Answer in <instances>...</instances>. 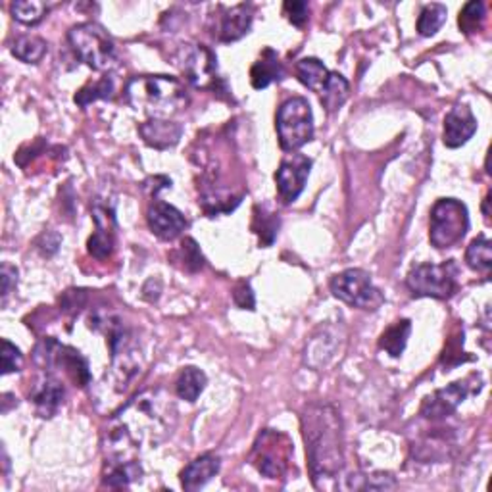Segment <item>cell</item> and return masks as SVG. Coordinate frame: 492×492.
<instances>
[{
    "label": "cell",
    "mask_w": 492,
    "mask_h": 492,
    "mask_svg": "<svg viewBox=\"0 0 492 492\" xmlns=\"http://www.w3.org/2000/svg\"><path fill=\"white\" fill-rule=\"evenodd\" d=\"M93 220L97 229L87 243L89 254L97 260H106L113 253V245H116V215H113V208L97 202L93 208Z\"/></svg>",
    "instance_id": "14"
},
{
    "label": "cell",
    "mask_w": 492,
    "mask_h": 492,
    "mask_svg": "<svg viewBox=\"0 0 492 492\" xmlns=\"http://www.w3.org/2000/svg\"><path fill=\"white\" fill-rule=\"evenodd\" d=\"M285 14H287L293 26L302 27L308 21V16H310V6L302 0H293V3H285Z\"/></svg>",
    "instance_id": "37"
},
{
    "label": "cell",
    "mask_w": 492,
    "mask_h": 492,
    "mask_svg": "<svg viewBox=\"0 0 492 492\" xmlns=\"http://www.w3.org/2000/svg\"><path fill=\"white\" fill-rule=\"evenodd\" d=\"M176 64L189 82L197 87L208 85L217 70L215 54L204 44H185V47H181L176 56Z\"/></svg>",
    "instance_id": "12"
},
{
    "label": "cell",
    "mask_w": 492,
    "mask_h": 492,
    "mask_svg": "<svg viewBox=\"0 0 492 492\" xmlns=\"http://www.w3.org/2000/svg\"><path fill=\"white\" fill-rule=\"evenodd\" d=\"M49 44L44 39L35 37V35H24L16 39V43L12 44V54L16 56L18 60L26 62V64H37L43 60V56L47 54Z\"/></svg>",
    "instance_id": "28"
},
{
    "label": "cell",
    "mask_w": 492,
    "mask_h": 492,
    "mask_svg": "<svg viewBox=\"0 0 492 492\" xmlns=\"http://www.w3.org/2000/svg\"><path fill=\"white\" fill-rule=\"evenodd\" d=\"M446 6L444 4H427L423 6L418 18V31L421 37H433L437 35L439 29L444 26L446 21Z\"/></svg>",
    "instance_id": "29"
},
{
    "label": "cell",
    "mask_w": 492,
    "mask_h": 492,
    "mask_svg": "<svg viewBox=\"0 0 492 492\" xmlns=\"http://www.w3.org/2000/svg\"><path fill=\"white\" fill-rule=\"evenodd\" d=\"M24 368V354L10 340H3V375L20 371Z\"/></svg>",
    "instance_id": "36"
},
{
    "label": "cell",
    "mask_w": 492,
    "mask_h": 492,
    "mask_svg": "<svg viewBox=\"0 0 492 492\" xmlns=\"http://www.w3.org/2000/svg\"><path fill=\"white\" fill-rule=\"evenodd\" d=\"M480 387H483L480 375H469L464 381H456L446 388H441V391L433 393L431 396L423 400L421 416L431 421L449 418L469 394H477Z\"/></svg>",
    "instance_id": "11"
},
{
    "label": "cell",
    "mask_w": 492,
    "mask_h": 492,
    "mask_svg": "<svg viewBox=\"0 0 492 492\" xmlns=\"http://www.w3.org/2000/svg\"><path fill=\"white\" fill-rule=\"evenodd\" d=\"M457 276L460 268L454 260L442 264H419L408 273V289L414 296H429V299L446 301L457 291Z\"/></svg>",
    "instance_id": "8"
},
{
    "label": "cell",
    "mask_w": 492,
    "mask_h": 492,
    "mask_svg": "<svg viewBox=\"0 0 492 492\" xmlns=\"http://www.w3.org/2000/svg\"><path fill=\"white\" fill-rule=\"evenodd\" d=\"M477 131V118L465 105L454 106L444 118V144L449 148L464 146Z\"/></svg>",
    "instance_id": "17"
},
{
    "label": "cell",
    "mask_w": 492,
    "mask_h": 492,
    "mask_svg": "<svg viewBox=\"0 0 492 492\" xmlns=\"http://www.w3.org/2000/svg\"><path fill=\"white\" fill-rule=\"evenodd\" d=\"M12 16L24 26H37L39 21L47 16L49 6L39 0H18L12 4Z\"/></svg>",
    "instance_id": "32"
},
{
    "label": "cell",
    "mask_w": 492,
    "mask_h": 492,
    "mask_svg": "<svg viewBox=\"0 0 492 492\" xmlns=\"http://www.w3.org/2000/svg\"><path fill=\"white\" fill-rule=\"evenodd\" d=\"M128 105L152 120H168L189 105V93L177 77L137 75L125 85Z\"/></svg>",
    "instance_id": "3"
},
{
    "label": "cell",
    "mask_w": 492,
    "mask_h": 492,
    "mask_svg": "<svg viewBox=\"0 0 492 492\" xmlns=\"http://www.w3.org/2000/svg\"><path fill=\"white\" fill-rule=\"evenodd\" d=\"M220 473V457L202 454L181 472V485L185 490H199Z\"/></svg>",
    "instance_id": "20"
},
{
    "label": "cell",
    "mask_w": 492,
    "mask_h": 492,
    "mask_svg": "<svg viewBox=\"0 0 492 492\" xmlns=\"http://www.w3.org/2000/svg\"><path fill=\"white\" fill-rule=\"evenodd\" d=\"M85 304V293L83 291H67L62 299V308L66 314L75 316L82 310V306Z\"/></svg>",
    "instance_id": "40"
},
{
    "label": "cell",
    "mask_w": 492,
    "mask_h": 492,
    "mask_svg": "<svg viewBox=\"0 0 492 492\" xmlns=\"http://www.w3.org/2000/svg\"><path fill=\"white\" fill-rule=\"evenodd\" d=\"M394 487H396V480L391 473L350 475L348 477V488H354V490H388Z\"/></svg>",
    "instance_id": "33"
},
{
    "label": "cell",
    "mask_w": 492,
    "mask_h": 492,
    "mask_svg": "<svg viewBox=\"0 0 492 492\" xmlns=\"http://www.w3.org/2000/svg\"><path fill=\"white\" fill-rule=\"evenodd\" d=\"M331 293L345 304L358 310H379L385 302L383 293L375 287L368 271L352 268L339 273L329 283Z\"/></svg>",
    "instance_id": "9"
},
{
    "label": "cell",
    "mask_w": 492,
    "mask_h": 492,
    "mask_svg": "<svg viewBox=\"0 0 492 492\" xmlns=\"http://www.w3.org/2000/svg\"><path fill=\"white\" fill-rule=\"evenodd\" d=\"M253 231L260 237L262 246H271L273 240L277 237L279 231V217L271 212H266L264 208L256 206L254 208V222H253Z\"/></svg>",
    "instance_id": "30"
},
{
    "label": "cell",
    "mask_w": 492,
    "mask_h": 492,
    "mask_svg": "<svg viewBox=\"0 0 492 492\" xmlns=\"http://www.w3.org/2000/svg\"><path fill=\"white\" fill-rule=\"evenodd\" d=\"M465 262L467 266L488 276L492 268V245L487 237H477L472 240V245L465 250Z\"/></svg>",
    "instance_id": "27"
},
{
    "label": "cell",
    "mask_w": 492,
    "mask_h": 492,
    "mask_svg": "<svg viewBox=\"0 0 492 492\" xmlns=\"http://www.w3.org/2000/svg\"><path fill=\"white\" fill-rule=\"evenodd\" d=\"M72 49L89 67H93L97 72H106L116 64V44H113L108 31L95 24V21H87V24H79L67 33Z\"/></svg>",
    "instance_id": "4"
},
{
    "label": "cell",
    "mask_w": 492,
    "mask_h": 492,
    "mask_svg": "<svg viewBox=\"0 0 492 492\" xmlns=\"http://www.w3.org/2000/svg\"><path fill=\"white\" fill-rule=\"evenodd\" d=\"M108 472L105 475V485L113 487V488H121V487H129L133 480L141 479L143 475V467L141 464L133 460V462H108Z\"/></svg>",
    "instance_id": "26"
},
{
    "label": "cell",
    "mask_w": 492,
    "mask_h": 492,
    "mask_svg": "<svg viewBox=\"0 0 492 492\" xmlns=\"http://www.w3.org/2000/svg\"><path fill=\"white\" fill-rule=\"evenodd\" d=\"M293 454L294 446L287 434L266 429L258 434L253 454H250V462L254 464L262 475H266L268 479H279L287 473Z\"/></svg>",
    "instance_id": "10"
},
{
    "label": "cell",
    "mask_w": 492,
    "mask_h": 492,
    "mask_svg": "<svg viewBox=\"0 0 492 492\" xmlns=\"http://www.w3.org/2000/svg\"><path fill=\"white\" fill-rule=\"evenodd\" d=\"M310 169L312 160L304 154H291L279 164L276 181L279 197L285 204H291L301 197L306 187L308 176H310Z\"/></svg>",
    "instance_id": "13"
},
{
    "label": "cell",
    "mask_w": 492,
    "mask_h": 492,
    "mask_svg": "<svg viewBox=\"0 0 492 492\" xmlns=\"http://www.w3.org/2000/svg\"><path fill=\"white\" fill-rule=\"evenodd\" d=\"M348 95H350V85H348L347 79L342 77L340 74L331 72L324 89L319 90V100H322L324 108L329 113H333V112L342 108V105L347 102Z\"/></svg>",
    "instance_id": "22"
},
{
    "label": "cell",
    "mask_w": 492,
    "mask_h": 492,
    "mask_svg": "<svg viewBox=\"0 0 492 492\" xmlns=\"http://www.w3.org/2000/svg\"><path fill=\"white\" fill-rule=\"evenodd\" d=\"M254 6L237 4L231 8H222V16L217 20V39L222 43H233L243 39L253 27Z\"/></svg>",
    "instance_id": "16"
},
{
    "label": "cell",
    "mask_w": 492,
    "mask_h": 492,
    "mask_svg": "<svg viewBox=\"0 0 492 492\" xmlns=\"http://www.w3.org/2000/svg\"><path fill=\"white\" fill-rule=\"evenodd\" d=\"M206 383H208V377L199 368H185L176 383V393L179 398L187 400V402H197V398L202 394V391L206 388Z\"/></svg>",
    "instance_id": "25"
},
{
    "label": "cell",
    "mask_w": 492,
    "mask_h": 492,
    "mask_svg": "<svg viewBox=\"0 0 492 492\" xmlns=\"http://www.w3.org/2000/svg\"><path fill=\"white\" fill-rule=\"evenodd\" d=\"M35 363L43 371L54 375L56 371H62L67 379H72L75 387H87L90 383L89 362L79 350L60 345L59 340L47 337L43 339L35 347Z\"/></svg>",
    "instance_id": "5"
},
{
    "label": "cell",
    "mask_w": 492,
    "mask_h": 492,
    "mask_svg": "<svg viewBox=\"0 0 492 492\" xmlns=\"http://www.w3.org/2000/svg\"><path fill=\"white\" fill-rule=\"evenodd\" d=\"M283 75H285V70H283V64L277 59L276 51L264 49L260 60L254 62L253 70H250V83H253L256 90H262L269 87L271 83L281 82Z\"/></svg>",
    "instance_id": "21"
},
{
    "label": "cell",
    "mask_w": 492,
    "mask_h": 492,
    "mask_svg": "<svg viewBox=\"0 0 492 492\" xmlns=\"http://www.w3.org/2000/svg\"><path fill=\"white\" fill-rule=\"evenodd\" d=\"M151 231L162 240H176L187 227V220L176 206L162 200H154L146 212Z\"/></svg>",
    "instance_id": "15"
},
{
    "label": "cell",
    "mask_w": 492,
    "mask_h": 492,
    "mask_svg": "<svg viewBox=\"0 0 492 492\" xmlns=\"http://www.w3.org/2000/svg\"><path fill=\"white\" fill-rule=\"evenodd\" d=\"M176 260L183 262V268L189 271H199L204 266V256L199 245L192 238H185L176 253Z\"/></svg>",
    "instance_id": "35"
},
{
    "label": "cell",
    "mask_w": 492,
    "mask_h": 492,
    "mask_svg": "<svg viewBox=\"0 0 492 492\" xmlns=\"http://www.w3.org/2000/svg\"><path fill=\"white\" fill-rule=\"evenodd\" d=\"M485 4L479 3V0H473V3H467L464 6V10L460 12V20H457V24H460V29L467 35H472V33H477L483 29L485 24Z\"/></svg>",
    "instance_id": "34"
},
{
    "label": "cell",
    "mask_w": 492,
    "mask_h": 492,
    "mask_svg": "<svg viewBox=\"0 0 492 492\" xmlns=\"http://www.w3.org/2000/svg\"><path fill=\"white\" fill-rule=\"evenodd\" d=\"M308 467L312 480L335 479L345 467V431L339 410L333 404L316 402L302 414Z\"/></svg>",
    "instance_id": "2"
},
{
    "label": "cell",
    "mask_w": 492,
    "mask_h": 492,
    "mask_svg": "<svg viewBox=\"0 0 492 492\" xmlns=\"http://www.w3.org/2000/svg\"><path fill=\"white\" fill-rule=\"evenodd\" d=\"M469 231L467 206L456 199H441L431 210L429 238L434 248H450Z\"/></svg>",
    "instance_id": "7"
},
{
    "label": "cell",
    "mask_w": 492,
    "mask_h": 492,
    "mask_svg": "<svg viewBox=\"0 0 492 492\" xmlns=\"http://www.w3.org/2000/svg\"><path fill=\"white\" fill-rule=\"evenodd\" d=\"M64 396H66V391L62 383L56 379L54 375H49V373L41 383H37V387L33 388L31 393V400L33 404H35L41 418H52L62 406Z\"/></svg>",
    "instance_id": "19"
},
{
    "label": "cell",
    "mask_w": 492,
    "mask_h": 492,
    "mask_svg": "<svg viewBox=\"0 0 492 492\" xmlns=\"http://www.w3.org/2000/svg\"><path fill=\"white\" fill-rule=\"evenodd\" d=\"M233 301L238 308H243V310H254L256 301H254V293H253V287H250V283L240 281L237 285L235 293H233Z\"/></svg>",
    "instance_id": "38"
},
{
    "label": "cell",
    "mask_w": 492,
    "mask_h": 492,
    "mask_svg": "<svg viewBox=\"0 0 492 492\" xmlns=\"http://www.w3.org/2000/svg\"><path fill=\"white\" fill-rule=\"evenodd\" d=\"M176 421V406L164 391L156 388V391L137 394L113 416L110 423L106 439L108 460H137L141 444L162 442L174 431Z\"/></svg>",
    "instance_id": "1"
},
{
    "label": "cell",
    "mask_w": 492,
    "mask_h": 492,
    "mask_svg": "<svg viewBox=\"0 0 492 492\" xmlns=\"http://www.w3.org/2000/svg\"><path fill=\"white\" fill-rule=\"evenodd\" d=\"M329 74L331 72L324 66V62L317 59H304L296 64V77H299V82L316 95H319V90L324 89Z\"/></svg>",
    "instance_id": "23"
},
{
    "label": "cell",
    "mask_w": 492,
    "mask_h": 492,
    "mask_svg": "<svg viewBox=\"0 0 492 492\" xmlns=\"http://www.w3.org/2000/svg\"><path fill=\"white\" fill-rule=\"evenodd\" d=\"M277 135L285 152H294L314 139V112L302 97L283 102L277 112Z\"/></svg>",
    "instance_id": "6"
},
{
    "label": "cell",
    "mask_w": 492,
    "mask_h": 492,
    "mask_svg": "<svg viewBox=\"0 0 492 492\" xmlns=\"http://www.w3.org/2000/svg\"><path fill=\"white\" fill-rule=\"evenodd\" d=\"M0 281H3V306H4L10 293H12V289L18 285V268L4 262L3 269H0Z\"/></svg>",
    "instance_id": "39"
},
{
    "label": "cell",
    "mask_w": 492,
    "mask_h": 492,
    "mask_svg": "<svg viewBox=\"0 0 492 492\" xmlns=\"http://www.w3.org/2000/svg\"><path fill=\"white\" fill-rule=\"evenodd\" d=\"M411 333V322L410 319H398L391 327H388L379 339V347L387 354H391L393 358H400L408 345V339Z\"/></svg>",
    "instance_id": "24"
},
{
    "label": "cell",
    "mask_w": 492,
    "mask_h": 492,
    "mask_svg": "<svg viewBox=\"0 0 492 492\" xmlns=\"http://www.w3.org/2000/svg\"><path fill=\"white\" fill-rule=\"evenodd\" d=\"M139 133L144 143L158 151H166L169 146H176L183 135V128L169 120H148L139 125Z\"/></svg>",
    "instance_id": "18"
},
{
    "label": "cell",
    "mask_w": 492,
    "mask_h": 492,
    "mask_svg": "<svg viewBox=\"0 0 492 492\" xmlns=\"http://www.w3.org/2000/svg\"><path fill=\"white\" fill-rule=\"evenodd\" d=\"M113 97V79L112 77H102L95 83L85 85L79 93L75 95V105L87 108L90 102L97 100H110Z\"/></svg>",
    "instance_id": "31"
}]
</instances>
